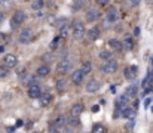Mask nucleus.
Here are the masks:
<instances>
[{
	"label": "nucleus",
	"mask_w": 153,
	"mask_h": 133,
	"mask_svg": "<svg viewBox=\"0 0 153 133\" xmlns=\"http://www.w3.org/2000/svg\"><path fill=\"white\" fill-rule=\"evenodd\" d=\"M70 67H71L70 61H68V59H62L61 62H58V65H56V71H58L59 74H65V73H68Z\"/></svg>",
	"instance_id": "5"
},
{
	"label": "nucleus",
	"mask_w": 153,
	"mask_h": 133,
	"mask_svg": "<svg viewBox=\"0 0 153 133\" xmlns=\"http://www.w3.org/2000/svg\"><path fill=\"white\" fill-rule=\"evenodd\" d=\"M129 3H131V6H132V7H135V6H138V4H140V0H129Z\"/></svg>",
	"instance_id": "34"
},
{
	"label": "nucleus",
	"mask_w": 153,
	"mask_h": 133,
	"mask_svg": "<svg viewBox=\"0 0 153 133\" xmlns=\"http://www.w3.org/2000/svg\"><path fill=\"white\" fill-rule=\"evenodd\" d=\"M3 50H4V47H3V46H0V53H3Z\"/></svg>",
	"instance_id": "40"
},
{
	"label": "nucleus",
	"mask_w": 153,
	"mask_h": 133,
	"mask_svg": "<svg viewBox=\"0 0 153 133\" xmlns=\"http://www.w3.org/2000/svg\"><path fill=\"white\" fill-rule=\"evenodd\" d=\"M98 89H100V83L95 82V80H91V82L86 85V92H89V93H91V92H97Z\"/></svg>",
	"instance_id": "14"
},
{
	"label": "nucleus",
	"mask_w": 153,
	"mask_h": 133,
	"mask_svg": "<svg viewBox=\"0 0 153 133\" xmlns=\"http://www.w3.org/2000/svg\"><path fill=\"white\" fill-rule=\"evenodd\" d=\"M107 19H108L110 22H114V21L117 19V12H116V9H110V10L107 12Z\"/></svg>",
	"instance_id": "20"
},
{
	"label": "nucleus",
	"mask_w": 153,
	"mask_h": 133,
	"mask_svg": "<svg viewBox=\"0 0 153 133\" xmlns=\"http://www.w3.org/2000/svg\"><path fill=\"white\" fill-rule=\"evenodd\" d=\"M123 47H125V49H128V50H131V49L134 47V42H132V39H131L129 36H126V37H125V43H123Z\"/></svg>",
	"instance_id": "22"
},
{
	"label": "nucleus",
	"mask_w": 153,
	"mask_h": 133,
	"mask_svg": "<svg viewBox=\"0 0 153 133\" xmlns=\"http://www.w3.org/2000/svg\"><path fill=\"white\" fill-rule=\"evenodd\" d=\"M40 95H42V92H40V87L37 85H31L30 86V89H28V96L31 99H37V98H40Z\"/></svg>",
	"instance_id": "7"
},
{
	"label": "nucleus",
	"mask_w": 153,
	"mask_h": 133,
	"mask_svg": "<svg viewBox=\"0 0 153 133\" xmlns=\"http://www.w3.org/2000/svg\"><path fill=\"white\" fill-rule=\"evenodd\" d=\"M152 111H153V108H152Z\"/></svg>",
	"instance_id": "42"
},
{
	"label": "nucleus",
	"mask_w": 153,
	"mask_h": 133,
	"mask_svg": "<svg viewBox=\"0 0 153 133\" xmlns=\"http://www.w3.org/2000/svg\"><path fill=\"white\" fill-rule=\"evenodd\" d=\"M61 31H59V34H61V37H68V25H65V27H62V28H59Z\"/></svg>",
	"instance_id": "28"
},
{
	"label": "nucleus",
	"mask_w": 153,
	"mask_h": 133,
	"mask_svg": "<svg viewBox=\"0 0 153 133\" xmlns=\"http://www.w3.org/2000/svg\"><path fill=\"white\" fill-rule=\"evenodd\" d=\"M51 95H40V102H42V105H49V102H51Z\"/></svg>",
	"instance_id": "24"
},
{
	"label": "nucleus",
	"mask_w": 153,
	"mask_h": 133,
	"mask_svg": "<svg viewBox=\"0 0 153 133\" xmlns=\"http://www.w3.org/2000/svg\"><path fill=\"white\" fill-rule=\"evenodd\" d=\"M137 92H138V87L135 86V85H132V86H129V87L126 89V92H125V96L129 99V98H134L135 95H137Z\"/></svg>",
	"instance_id": "15"
},
{
	"label": "nucleus",
	"mask_w": 153,
	"mask_h": 133,
	"mask_svg": "<svg viewBox=\"0 0 153 133\" xmlns=\"http://www.w3.org/2000/svg\"><path fill=\"white\" fill-rule=\"evenodd\" d=\"M92 133H105V129H104V126H101V124H95L92 127Z\"/></svg>",
	"instance_id": "25"
},
{
	"label": "nucleus",
	"mask_w": 153,
	"mask_h": 133,
	"mask_svg": "<svg viewBox=\"0 0 153 133\" xmlns=\"http://www.w3.org/2000/svg\"><path fill=\"white\" fill-rule=\"evenodd\" d=\"M12 6V0H0V9H9Z\"/></svg>",
	"instance_id": "23"
},
{
	"label": "nucleus",
	"mask_w": 153,
	"mask_h": 133,
	"mask_svg": "<svg viewBox=\"0 0 153 133\" xmlns=\"http://www.w3.org/2000/svg\"><path fill=\"white\" fill-rule=\"evenodd\" d=\"M65 133H73V132H71V130H68V129H67V130H65Z\"/></svg>",
	"instance_id": "41"
},
{
	"label": "nucleus",
	"mask_w": 153,
	"mask_h": 133,
	"mask_svg": "<svg viewBox=\"0 0 153 133\" xmlns=\"http://www.w3.org/2000/svg\"><path fill=\"white\" fill-rule=\"evenodd\" d=\"M91 70H92V65H91V62H89V61H85V62L82 64V68H80V71H82L83 74H89V73H91Z\"/></svg>",
	"instance_id": "18"
},
{
	"label": "nucleus",
	"mask_w": 153,
	"mask_h": 133,
	"mask_svg": "<svg viewBox=\"0 0 153 133\" xmlns=\"http://www.w3.org/2000/svg\"><path fill=\"white\" fill-rule=\"evenodd\" d=\"M85 16H86V21L92 22V21H97V19H98V16H100V12H98L97 9H88Z\"/></svg>",
	"instance_id": "9"
},
{
	"label": "nucleus",
	"mask_w": 153,
	"mask_h": 133,
	"mask_svg": "<svg viewBox=\"0 0 153 133\" xmlns=\"http://www.w3.org/2000/svg\"><path fill=\"white\" fill-rule=\"evenodd\" d=\"M83 73L80 71V70H77V71H74L73 74H71V82L74 83V85H80L82 82H83Z\"/></svg>",
	"instance_id": "10"
},
{
	"label": "nucleus",
	"mask_w": 153,
	"mask_h": 133,
	"mask_svg": "<svg viewBox=\"0 0 153 133\" xmlns=\"http://www.w3.org/2000/svg\"><path fill=\"white\" fill-rule=\"evenodd\" d=\"M3 64H4V67H6V68H13V67H16L18 59H16V56H15V55H6V56H4V59H3Z\"/></svg>",
	"instance_id": "6"
},
{
	"label": "nucleus",
	"mask_w": 153,
	"mask_h": 133,
	"mask_svg": "<svg viewBox=\"0 0 153 133\" xmlns=\"http://www.w3.org/2000/svg\"><path fill=\"white\" fill-rule=\"evenodd\" d=\"M3 19H4V15H3V13H1V12H0V24H1V22H3Z\"/></svg>",
	"instance_id": "38"
},
{
	"label": "nucleus",
	"mask_w": 153,
	"mask_h": 133,
	"mask_svg": "<svg viewBox=\"0 0 153 133\" xmlns=\"http://www.w3.org/2000/svg\"><path fill=\"white\" fill-rule=\"evenodd\" d=\"M123 74H125V79L126 80H134L137 77V68L135 67H126L125 71H123Z\"/></svg>",
	"instance_id": "8"
},
{
	"label": "nucleus",
	"mask_w": 153,
	"mask_h": 133,
	"mask_svg": "<svg viewBox=\"0 0 153 133\" xmlns=\"http://www.w3.org/2000/svg\"><path fill=\"white\" fill-rule=\"evenodd\" d=\"M71 30H73V37L76 39V40H80L83 36H85V27H83V24L80 22V21H73L71 22Z\"/></svg>",
	"instance_id": "1"
},
{
	"label": "nucleus",
	"mask_w": 153,
	"mask_h": 133,
	"mask_svg": "<svg viewBox=\"0 0 153 133\" xmlns=\"http://www.w3.org/2000/svg\"><path fill=\"white\" fill-rule=\"evenodd\" d=\"M6 76H7V68L3 65V67H0V79H3Z\"/></svg>",
	"instance_id": "31"
},
{
	"label": "nucleus",
	"mask_w": 153,
	"mask_h": 133,
	"mask_svg": "<svg viewBox=\"0 0 153 133\" xmlns=\"http://www.w3.org/2000/svg\"><path fill=\"white\" fill-rule=\"evenodd\" d=\"M82 111H83V107H82L80 104H76V105H73V107H71L70 115H71L73 118H77V117L82 114Z\"/></svg>",
	"instance_id": "11"
},
{
	"label": "nucleus",
	"mask_w": 153,
	"mask_h": 133,
	"mask_svg": "<svg viewBox=\"0 0 153 133\" xmlns=\"http://www.w3.org/2000/svg\"><path fill=\"white\" fill-rule=\"evenodd\" d=\"M65 123H67V118H65L64 115H59V117L55 120V123H53V124H55L56 127H62V126H65Z\"/></svg>",
	"instance_id": "21"
},
{
	"label": "nucleus",
	"mask_w": 153,
	"mask_h": 133,
	"mask_svg": "<svg viewBox=\"0 0 153 133\" xmlns=\"http://www.w3.org/2000/svg\"><path fill=\"white\" fill-rule=\"evenodd\" d=\"M65 89V80H58L56 82V90L58 92H64Z\"/></svg>",
	"instance_id": "26"
},
{
	"label": "nucleus",
	"mask_w": 153,
	"mask_h": 133,
	"mask_svg": "<svg viewBox=\"0 0 153 133\" xmlns=\"http://www.w3.org/2000/svg\"><path fill=\"white\" fill-rule=\"evenodd\" d=\"M98 111H100V107L98 105H94L92 107V112H98Z\"/></svg>",
	"instance_id": "35"
},
{
	"label": "nucleus",
	"mask_w": 153,
	"mask_h": 133,
	"mask_svg": "<svg viewBox=\"0 0 153 133\" xmlns=\"http://www.w3.org/2000/svg\"><path fill=\"white\" fill-rule=\"evenodd\" d=\"M110 56H111V53H110L108 50H102V52H100V58H101V59H110Z\"/></svg>",
	"instance_id": "29"
},
{
	"label": "nucleus",
	"mask_w": 153,
	"mask_h": 133,
	"mask_svg": "<svg viewBox=\"0 0 153 133\" xmlns=\"http://www.w3.org/2000/svg\"><path fill=\"white\" fill-rule=\"evenodd\" d=\"M58 129H59V127H56L55 124H51V126H49V132L51 133H58Z\"/></svg>",
	"instance_id": "32"
},
{
	"label": "nucleus",
	"mask_w": 153,
	"mask_h": 133,
	"mask_svg": "<svg viewBox=\"0 0 153 133\" xmlns=\"http://www.w3.org/2000/svg\"><path fill=\"white\" fill-rule=\"evenodd\" d=\"M86 36H88V39H89V40H97V39L100 37V30H98L97 27H94V28H91V30L88 31V34H86Z\"/></svg>",
	"instance_id": "13"
},
{
	"label": "nucleus",
	"mask_w": 153,
	"mask_h": 133,
	"mask_svg": "<svg viewBox=\"0 0 153 133\" xmlns=\"http://www.w3.org/2000/svg\"><path fill=\"white\" fill-rule=\"evenodd\" d=\"M58 44H59V37H55V39L52 40V43H51V49L52 50H55V49L58 47Z\"/></svg>",
	"instance_id": "30"
},
{
	"label": "nucleus",
	"mask_w": 153,
	"mask_h": 133,
	"mask_svg": "<svg viewBox=\"0 0 153 133\" xmlns=\"http://www.w3.org/2000/svg\"><path fill=\"white\" fill-rule=\"evenodd\" d=\"M95 1H97V3L100 4V6H105V4H107V3H108L110 0H95Z\"/></svg>",
	"instance_id": "33"
},
{
	"label": "nucleus",
	"mask_w": 153,
	"mask_h": 133,
	"mask_svg": "<svg viewBox=\"0 0 153 133\" xmlns=\"http://www.w3.org/2000/svg\"><path fill=\"white\" fill-rule=\"evenodd\" d=\"M49 73H51V68H49L48 65H42V67H39V70H37V74H39L40 77H46Z\"/></svg>",
	"instance_id": "17"
},
{
	"label": "nucleus",
	"mask_w": 153,
	"mask_h": 133,
	"mask_svg": "<svg viewBox=\"0 0 153 133\" xmlns=\"http://www.w3.org/2000/svg\"><path fill=\"white\" fill-rule=\"evenodd\" d=\"M16 126H22V120H18L16 121Z\"/></svg>",
	"instance_id": "39"
},
{
	"label": "nucleus",
	"mask_w": 153,
	"mask_h": 133,
	"mask_svg": "<svg viewBox=\"0 0 153 133\" xmlns=\"http://www.w3.org/2000/svg\"><path fill=\"white\" fill-rule=\"evenodd\" d=\"M24 21H25V13H24L22 10H16V12H15V15L12 16L10 27H12V28H18Z\"/></svg>",
	"instance_id": "2"
},
{
	"label": "nucleus",
	"mask_w": 153,
	"mask_h": 133,
	"mask_svg": "<svg viewBox=\"0 0 153 133\" xmlns=\"http://www.w3.org/2000/svg\"><path fill=\"white\" fill-rule=\"evenodd\" d=\"M149 1H150V0H149Z\"/></svg>",
	"instance_id": "43"
},
{
	"label": "nucleus",
	"mask_w": 153,
	"mask_h": 133,
	"mask_svg": "<svg viewBox=\"0 0 153 133\" xmlns=\"http://www.w3.org/2000/svg\"><path fill=\"white\" fill-rule=\"evenodd\" d=\"M53 25H55L56 28H62V27L68 25V19H67V18H56L55 22H53Z\"/></svg>",
	"instance_id": "16"
},
{
	"label": "nucleus",
	"mask_w": 153,
	"mask_h": 133,
	"mask_svg": "<svg viewBox=\"0 0 153 133\" xmlns=\"http://www.w3.org/2000/svg\"><path fill=\"white\" fill-rule=\"evenodd\" d=\"M116 70H117V62L113 61V59H108V61L101 67V71L107 73V74H111V73H114Z\"/></svg>",
	"instance_id": "4"
},
{
	"label": "nucleus",
	"mask_w": 153,
	"mask_h": 133,
	"mask_svg": "<svg viewBox=\"0 0 153 133\" xmlns=\"http://www.w3.org/2000/svg\"><path fill=\"white\" fill-rule=\"evenodd\" d=\"M134 127V118H131L129 120V124H128V129H132Z\"/></svg>",
	"instance_id": "36"
},
{
	"label": "nucleus",
	"mask_w": 153,
	"mask_h": 133,
	"mask_svg": "<svg viewBox=\"0 0 153 133\" xmlns=\"http://www.w3.org/2000/svg\"><path fill=\"white\" fill-rule=\"evenodd\" d=\"M31 39H33V31L30 28H24L19 33V36H18V42L19 43H28Z\"/></svg>",
	"instance_id": "3"
},
{
	"label": "nucleus",
	"mask_w": 153,
	"mask_h": 133,
	"mask_svg": "<svg viewBox=\"0 0 153 133\" xmlns=\"http://www.w3.org/2000/svg\"><path fill=\"white\" fill-rule=\"evenodd\" d=\"M31 7H33V9H42V7H43V1H42V0H36V1H33Z\"/></svg>",
	"instance_id": "27"
},
{
	"label": "nucleus",
	"mask_w": 153,
	"mask_h": 133,
	"mask_svg": "<svg viewBox=\"0 0 153 133\" xmlns=\"http://www.w3.org/2000/svg\"><path fill=\"white\" fill-rule=\"evenodd\" d=\"M150 101H152V98H149V99H147V101L144 102V107H146V108H147V107L150 105Z\"/></svg>",
	"instance_id": "37"
},
{
	"label": "nucleus",
	"mask_w": 153,
	"mask_h": 133,
	"mask_svg": "<svg viewBox=\"0 0 153 133\" xmlns=\"http://www.w3.org/2000/svg\"><path fill=\"white\" fill-rule=\"evenodd\" d=\"M108 44H110L114 50H122V49H123V44L120 43L119 40H114V39H111V40L108 42Z\"/></svg>",
	"instance_id": "19"
},
{
	"label": "nucleus",
	"mask_w": 153,
	"mask_h": 133,
	"mask_svg": "<svg viewBox=\"0 0 153 133\" xmlns=\"http://www.w3.org/2000/svg\"><path fill=\"white\" fill-rule=\"evenodd\" d=\"M120 115H123L125 118H134V115H135V111L132 109V108H129V107H123L122 108V114Z\"/></svg>",
	"instance_id": "12"
}]
</instances>
